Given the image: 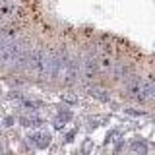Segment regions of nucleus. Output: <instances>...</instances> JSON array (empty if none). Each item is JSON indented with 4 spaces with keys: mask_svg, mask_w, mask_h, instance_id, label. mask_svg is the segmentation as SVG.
<instances>
[{
    "mask_svg": "<svg viewBox=\"0 0 155 155\" xmlns=\"http://www.w3.org/2000/svg\"><path fill=\"white\" fill-rule=\"evenodd\" d=\"M14 124V116H6L4 118V126H12Z\"/></svg>",
    "mask_w": 155,
    "mask_h": 155,
    "instance_id": "12",
    "label": "nucleus"
},
{
    "mask_svg": "<svg viewBox=\"0 0 155 155\" xmlns=\"http://www.w3.org/2000/svg\"><path fill=\"white\" fill-rule=\"evenodd\" d=\"M140 84H142V80H140L138 76H128L126 81H124V87H126V91H128L130 95L136 97V93H138V89H140Z\"/></svg>",
    "mask_w": 155,
    "mask_h": 155,
    "instance_id": "3",
    "label": "nucleus"
},
{
    "mask_svg": "<svg viewBox=\"0 0 155 155\" xmlns=\"http://www.w3.org/2000/svg\"><path fill=\"white\" fill-rule=\"evenodd\" d=\"M62 126H64V120H62V118H56V120H54V128H56V130H60Z\"/></svg>",
    "mask_w": 155,
    "mask_h": 155,
    "instance_id": "11",
    "label": "nucleus"
},
{
    "mask_svg": "<svg viewBox=\"0 0 155 155\" xmlns=\"http://www.w3.org/2000/svg\"><path fill=\"white\" fill-rule=\"evenodd\" d=\"M37 140H39V143H37L39 147H47V145L51 143V140H52V138H51V134H48V132H45V134H39V136H37Z\"/></svg>",
    "mask_w": 155,
    "mask_h": 155,
    "instance_id": "6",
    "label": "nucleus"
},
{
    "mask_svg": "<svg viewBox=\"0 0 155 155\" xmlns=\"http://www.w3.org/2000/svg\"><path fill=\"white\" fill-rule=\"evenodd\" d=\"M89 95L97 97L99 101H109V95H107V91H105V89H99V87H91V89H89Z\"/></svg>",
    "mask_w": 155,
    "mask_h": 155,
    "instance_id": "4",
    "label": "nucleus"
},
{
    "mask_svg": "<svg viewBox=\"0 0 155 155\" xmlns=\"http://www.w3.org/2000/svg\"><path fill=\"white\" fill-rule=\"evenodd\" d=\"M132 149L134 151H140V153H145L147 151V145H145L143 142H136V143H132Z\"/></svg>",
    "mask_w": 155,
    "mask_h": 155,
    "instance_id": "7",
    "label": "nucleus"
},
{
    "mask_svg": "<svg viewBox=\"0 0 155 155\" xmlns=\"http://www.w3.org/2000/svg\"><path fill=\"white\" fill-rule=\"evenodd\" d=\"M126 72H128V70H126V66H122V64H118V66H116V80H122V78L126 76Z\"/></svg>",
    "mask_w": 155,
    "mask_h": 155,
    "instance_id": "8",
    "label": "nucleus"
},
{
    "mask_svg": "<svg viewBox=\"0 0 155 155\" xmlns=\"http://www.w3.org/2000/svg\"><path fill=\"white\" fill-rule=\"evenodd\" d=\"M145 81H147V93H149V99L155 101V76L145 78Z\"/></svg>",
    "mask_w": 155,
    "mask_h": 155,
    "instance_id": "5",
    "label": "nucleus"
},
{
    "mask_svg": "<svg viewBox=\"0 0 155 155\" xmlns=\"http://www.w3.org/2000/svg\"><path fill=\"white\" fill-rule=\"evenodd\" d=\"M60 118H62V120H64V122H68V120H70V118H72V114H70V113H68V110H64V113H60Z\"/></svg>",
    "mask_w": 155,
    "mask_h": 155,
    "instance_id": "10",
    "label": "nucleus"
},
{
    "mask_svg": "<svg viewBox=\"0 0 155 155\" xmlns=\"http://www.w3.org/2000/svg\"><path fill=\"white\" fill-rule=\"evenodd\" d=\"M21 56V45L18 41H6V45L2 47V52H0V62L2 64H14L18 62V58Z\"/></svg>",
    "mask_w": 155,
    "mask_h": 155,
    "instance_id": "1",
    "label": "nucleus"
},
{
    "mask_svg": "<svg viewBox=\"0 0 155 155\" xmlns=\"http://www.w3.org/2000/svg\"><path fill=\"white\" fill-rule=\"evenodd\" d=\"M81 68H84V76L87 80H91L95 74H97V60L93 56H87L84 62H81Z\"/></svg>",
    "mask_w": 155,
    "mask_h": 155,
    "instance_id": "2",
    "label": "nucleus"
},
{
    "mask_svg": "<svg viewBox=\"0 0 155 155\" xmlns=\"http://www.w3.org/2000/svg\"><path fill=\"white\" fill-rule=\"evenodd\" d=\"M62 101H66V103H70V105H76L78 103V97L76 95H70V93H64V95H62Z\"/></svg>",
    "mask_w": 155,
    "mask_h": 155,
    "instance_id": "9",
    "label": "nucleus"
}]
</instances>
